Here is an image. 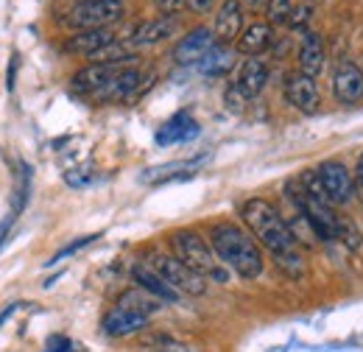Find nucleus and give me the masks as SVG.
Wrapping results in <instances>:
<instances>
[{
	"mask_svg": "<svg viewBox=\"0 0 363 352\" xmlns=\"http://www.w3.org/2000/svg\"><path fill=\"white\" fill-rule=\"evenodd\" d=\"M160 299H154L151 294H145V291H126L123 297H121V302H118V308H129V310H137V313H143V316H148L151 319V313H157L160 310Z\"/></svg>",
	"mask_w": 363,
	"mask_h": 352,
	"instance_id": "nucleus-22",
	"label": "nucleus"
},
{
	"mask_svg": "<svg viewBox=\"0 0 363 352\" xmlns=\"http://www.w3.org/2000/svg\"><path fill=\"white\" fill-rule=\"evenodd\" d=\"M316 176L330 199V204L341 207V204H350L352 196H355V185H352V174L347 171V165L335 163V160H327L316 168Z\"/></svg>",
	"mask_w": 363,
	"mask_h": 352,
	"instance_id": "nucleus-6",
	"label": "nucleus"
},
{
	"mask_svg": "<svg viewBox=\"0 0 363 352\" xmlns=\"http://www.w3.org/2000/svg\"><path fill=\"white\" fill-rule=\"evenodd\" d=\"M14 76H17V56H11V67L6 73V87L9 89H14Z\"/></svg>",
	"mask_w": 363,
	"mask_h": 352,
	"instance_id": "nucleus-34",
	"label": "nucleus"
},
{
	"mask_svg": "<svg viewBox=\"0 0 363 352\" xmlns=\"http://www.w3.org/2000/svg\"><path fill=\"white\" fill-rule=\"evenodd\" d=\"M311 14H313V11H311L308 3H305V6H294V9H291V17H288V26H291V28H305V26L311 23Z\"/></svg>",
	"mask_w": 363,
	"mask_h": 352,
	"instance_id": "nucleus-27",
	"label": "nucleus"
},
{
	"mask_svg": "<svg viewBox=\"0 0 363 352\" xmlns=\"http://www.w3.org/2000/svg\"><path fill=\"white\" fill-rule=\"evenodd\" d=\"M266 84H269V65L260 56H249L240 65V73H238L235 87L240 89L246 98H257L266 89Z\"/></svg>",
	"mask_w": 363,
	"mask_h": 352,
	"instance_id": "nucleus-17",
	"label": "nucleus"
},
{
	"mask_svg": "<svg viewBox=\"0 0 363 352\" xmlns=\"http://www.w3.org/2000/svg\"><path fill=\"white\" fill-rule=\"evenodd\" d=\"M151 3H154L157 11L165 14V17H177L182 9H184V0H151Z\"/></svg>",
	"mask_w": 363,
	"mask_h": 352,
	"instance_id": "nucleus-30",
	"label": "nucleus"
},
{
	"mask_svg": "<svg viewBox=\"0 0 363 352\" xmlns=\"http://www.w3.org/2000/svg\"><path fill=\"white\" fill-rule=\"evenodd\" d=\"M240 219L249 226L252 238L263 243V249L272 252V258L296 252V241L288 229V221L279 216V210L266 199H249L240 204Z\"/></svg>",
	"mask_w": 363,
	"mask_h": 352,
	"instance_id": "nucleus-2",
	"label": "nucleus"
},
{
	"mask_svg": "<svg viewBox=\"0 0 363 352\" xmlns=\"http://www.w3.org/2000/svg\"><path fill=\"white\" fill-rule=\"evenodd\" d=\"M274 45V28L269 23H252L249 28L240 31L238 37V53L243 56H260Z\"/></svg>",
	"mask_w": 363,
	"mask_h": 352,
	"instance_id": "nucleus-19",
	"label": "nucleus"
},
{
	"mask_svg": "<svg viewBox=\"0 0 363 352\" xmlns=\"http://www.w3.org/2000/svg\"><path fill=\"white\" fill-rule=\"evenodd\" d=\"M352 185H355V196L363 202V154L358 157V165H355V179H352Z\"/></svg>",
	"mask_w": 363,
	"mask_h": 352,
	"instance_id": "nucleus-33",
	"label": "nucleus"
},
{
	"mask_svg": "<svg viewBox=\"0 0 363 352\" xmlns=\"http://www.w3.org/2000/svg\"><path fill=\"white\" fill-rule=\"evenodd\" d=\"M204 163V157L201 160H184V163H171V165H160V168H148L145 174H143V182H151V185H160V182H168V179H174L177 171H184V174H190L193 168H199Z\"/></svg>",
	"mask_w": 363,
	"mask_h": 352,
	"instance_id": "nucleus-23",
	"label": "nucleus"
},
{
	"mask_svg": "<svg viewBox=\"0 0 363 352\" xmlns=\"http://www.w3.org/2000/svg\"><path fill=\"white\" fill-rule=\"evenodd\" d=\"M199 137V123L187 115V112H177L160 132H157V143L160 145H174V143H184Z\"/></svg>",
	"mask_w": 363,
	"mask_h": 352,
	"instance_id": "nucleus-20",
	"label": "nucleus"
},
{
	"mask_svg": "<svg viewBox=\"0 0 363 352\" xmlns=\"http://www.w3.org/2000/svg\"><path fill=\"white\" fill-rule=\"evenodd\" d=\"M28 193H31V168L23 163L20 165V185H17V202H14V216H20L26 210V202H28Z\"/></svg>",
	"mask_w": 363,
	"mask_h": 352,
	"instance_id": "nucleus-26",
	"label": "nucleus"
},
{
	"mask_svg": "<svg viewBox=\"0 0 363 352\" xmlns=\"http://www.w3.org/2000/svg\"><path fill=\"white\" fill-rule=\"evenodd\" d=\"M184 6L190 11H196V14H210L213 6H216V0H184Z\"/></svg>",
	"mask_w": 363,
	"mask_h": 352,
	"instance_id": "nucleus-31",
	"label": "nucleus"
},
{
	"mask_svg": "<svg viewBox=\"0 0 363 352\" xmlns=\"http://www.w3.org/2000/svg\"><path fill=\"white\" fill-rule=\"evenodd\" d=\"M285 101L294 106V109H299V112H316L318 104H321V95H318V87H316V79H311V76H305V73H291V76H285Z\"/></svg>",
	"mask_w": 363,
	"mask_h": 352,
	"instance_id": "nucleus-9",
	"label": "nucleus"
},
{
	"mask_svg": "<svg viewBox=\"0 0 363 352\" xmlns=\"http://www.w3.org/2000/svg\"><path fill=\"white\" fill-rule=\"evenodd\" d=\"M157 352H187L182 344H165V347H160Z\"/></svg>",
	"mask_w": 363,
	"mask_h": 352,
	"instance_id": "nucleus-37",
	"label": "nucleus"
},
{
	"mask_svg": "<svg viewBox=\"0 0 363 352\" xmlns=\"http://www.w3.org/2000/svg\"><path fill=\"white\" fill-rule=\"evenodd\" d=\"M101 3H123V0H101Z\"/></svg>",
	"mask_w": 363,
	"mask_h": 352,
	"instance_id": "nucleus-38",
	"label": "nucleus"
},
{
	"mask_svg": "<svg viewBox=\"0 0 363 352\" xmlns=\"http://www.w3.org/2000/svg\"><path fill=\"white\" fill-rule=\"evenodd\" d=\"M123 17V3H101V0H79L67 14L65 26L76 31H92V28H109Z\"/></svg>",
	"mask_w": 363,
	"mask_h": 352,
	"instance_id": "nucleus-4",
	"label": "nucleus"
},
{
	"mask_svg": "<svg viewBox=\"0 0 363 352\" xmlns=\"http://www.w3.org/2000/svg\"><path fill=\"white\" fill-rule=\"evenodd\" d=\"M145 324H148V316L129 308H112L104 316V333L112 336V339L135 336L140 330H145Z\"/></svg>",
	"mask_w": 363,
	"mask_h": 352,
	"instance_id": "nucleus-15",
	"label": "nucleus"
},
{
	"mask_svg": "<svg viewBox=\"0 0 363 352\" xmlns=\"http://www.w3.org/2000/svg\"><path fill=\"white\" fill-rule=\"evenodd\" d=\"M204 76H210V79H216V76H227L229 70L235 67V50L229 48V45H221L216 43L213 45V50L196 65Z\"/></svg>",
	"mask_w": 363,
	"mask_h": 352,
	"instance_id": "nucleus-21",
	"label": "nucleus"
},
{
	"mask_svg": "<svg viewBox=\"0 0 363 352\" xmlns=\"http://www.w3.org/2000/svg\"><path fill=\"white\" fill-rule=\"evenodd\" d=\"M269 0H240V6L243 9H252V11H257V9H263Z\"/></svg>",
	"mask_w": 363,
	"mask_h": 352,
	"instance_id": "nucleus-35",
	"label": "nucleus"
},
{
	"mask_svg": "<svg viewBox=\"0 0 363 352\" xmlns=\"http://www.w3.org/2000/svg\"><path fill=\"white\" fill-rule=\"evenodd\" d=\"M92 241H98V235H87V238H79L76 243H70V246H65L62 252H56L50 260H48V265H53V263H59L62 258H67V255H73V252H79V249H84V246H90Z\"/></svg>",
	"mask_w": 363,
	"mask_h": 352,
	"instance_id": "nucleus-28",
	"label": "nucleus"
},
{
	"mask_svg": "<svg viewBox=\"0 0 363 352\" xmlns=\"http://www.w3.org/2000/svg\"><path fill=\"white\" fill-rule=\"evenodd\" d=\"M70 350H73V344H70L67 339L56 336V339H50V341H48V350L45 352H70Z\"/></svg>",
	"mask_w": 363,
	"mask_h": 352,
	"instance_id": "nucleus-32",
	"label": "nucleus"
},
{
	"mask_svg": "<svg viewBox=\"0 0 363 352\" xmlns=\"http://www.w3.org/2000/svg\"><path fill=\"white\" fill-rule=\"evenodd\" d=\"M224 101H227V106L232 109V112H243V104H246L249 98H246V95H243L240 89L235 87V84H229V87H227V95H224Z\"/></svg>",
	"mask_w": 363,
	"mask_h": 352,
	"instance_id": "nucleus-29",
	"label": "nucleus"
},
{
	"mask_svg": "<svg viewBox=\"0 0 363 352\" xmlns=\"http://www.w3.org/2000/svg\"><path fill=\"white\" fill-rule=\"evenodd\" d=\"M140 92H143V73L132 65H123L95 98L98 101H129V98H137Z\"/></svg>",
	"mask_w": 363,
	"mask_h": 352,
	"instance_id": "nucleus-11",
	"label": "nucleus"
},
{
	"mask_svg": "<svg viewBox=\"0 0 363 352\" xmlns=\"http://www.w3.org/2000/svg\"><path fill=\"white\" fill-rule=\"evenodd\" d=\"M129 62H135V56L132 59H123V62H90L87 67H82L76 76H73V87L76 92H84V95H98L101 89L109 84V79L123 67V65H129Z\"/></svg>",
	"mask_w": 363,
	"mask_h": 352,
	"instance_id": "nucleus-8",
	"label": "nucleus"
},
{
	"mask_svg": "<svg viewBox=\"0 0 363 352\" xmlns=\"http://www.w3.org/2000/svg\"><path fill=\"white\" fill-rule=\"evenodd\" d=\"M321 70H324V43L316 31H305L299 43V73L316 79Z\"/></svg>",
	"mask_w": 363,
	"mask_h": 352,
	"instance_id": "nucleus-18",
	"label": "nucleus"
},
{
	"mask_svg": "<svg viewBox=\"0 0 363 352\" xmlns=\"http://www.w3.org/2000/svg\"><path fill=\"white\" fill-rule=\"evenodd\" d=\"M243 31V6L240 0H224L218 6V14H216V23H213V34H216V43L232 45Z\"/></svg>",
	"mask_w": 363,
	"mask_h": 352,
	"instance_id": "nucleus-13",
	"label": "nucleus"
},
{
	"mask_svg": "<svg viewBox=\"0 0 363 352\" xmlns=\"http://www.w3.org/2000/svg\"><path fill=\"white\" fill-rule=\"evenodd\" d=\"M171 255L182 260L187 268H193L196 274H201L204 280H213V282H227V268L224 263H218L213 246L196 232V229H177L171 235Z\"/></svg>",
	"mask_w": 363,
	"mask_h": 352,
	"instance_id": "nucleus-3",
	"label": "nucleus"
},
{
	"mask_svg": "<svg viewBox=\"0 0 363 352\" xmlns=\"http://www.w3.org/2000/svg\"><path fill=\"white\" fill-rule=\"evenodd\" d=\"M115 43V31L112 28H92V31H76L65 40L67 53H79V56H95L98 50H104L106 45Z\"/></svg>",
	"mask_w": 363,
	"mask_h": 352,
	"instance_id": "nucleus-16",
	"label": "nucleus"
},
{
	"mask_svg": "<svg viewBox=\"0 0 363 352\" xmlns=\"http://www.w3.org/2000/svg\"><path fill=\"white\" fill-rule=\"evenodd\" d=\"M216 45V34L204 26L187 31L179 43L174 45V62L182 65V67H190V65H199Z\"/></svg>",
	"mask_w": 363,
	"mask_h": 352,
	"instance_id": "nucleus-7",
	"label": "nucleus"
},
{
	"mask_svg": "<svg viewBox=\"0 0 363 352\" xmlns=\"http://www.w3.org/2000/svg\"><path fill=\"white\" fill-rule=\"evenodd\" d=\"M132 280H135V285L140 291H145V294H151L154 299H160V302H179L182 294H177L154 268L151 263H137L132 265Z\"/></svg>",
	"mask_w": 363,
	"mask_h": 352,
	"instance_id": "nucleus-14",
	"label": "nucleus"
},
{
	"mask_svg": "<svg viewBox=\"0 0 363 352\" xmlns=\"http://www.w3.org/2000/svg\"><path fill=\"white\" fill-rule=\"evenodd\" d=\"M291 0H269L266 3V23L269 26H288V17H291Z\"/></svg>",
	"mask_w": 363,
	"mask_h": 352,
	"instance_id": "nucleus-25",
	"label": "nucleus"
},
{
	"mask_svg": "<svg viewBox=\"0 0 363 352\" xmlns=\"http://www.w3.org/2000/svg\"><path fill=\"white\" fill-rule=\"evenodd\" d=\"M151 268L182 297H204L207 294V280L201 274H196L193 268H187L182 260H177L174 255H154Z\"/></svg>",
	"mask_w": 363,
	"mask_h": 352,
	"instance_id": "nucleus-5",
	"label": "nucleus"
},
{
	"mask_svg": "<svg viewBox=\"0 0 363 352\" xmlns=\"http://www.w3.org/2000/svg\"><path fill=\"white\" fill-rule=\"evenodd\" d=\"M210 246L216 258L243 280H257L266 268L260 243L232 221H221L210 229Z\"/></svg>",
	"mask_w": 363,
	"mask_h": 352,
	"instance_id": "nucleus-1",
	"label": "nucleus"
},
{
	"mask_svg": "<svg viewBox=\"0 0 363 352\" xmlns=\"http://www.w3.org/2000/svg\"><path fill=\"white\" fill-rule=\"evenodd\" d=\"M11 216H9V219L3 221V224H0V246H3V241H6V235H9V229H11Z\"/></svg>",
	"mask_w": 363,
	"mask_h": 352,
	"instance_id": "nucleus-36",
	"label": "nucleus"
},
{
	"mask_svg": "<svg viewBox=\"0 0 363 352\" xmlns=\"http://www.w3.org/2000/svg\"><path fill=\"white\" fill-rule=\"evenodd\" d=\"M177 28H179V20L177 17H154V20H145V23H140L135 31H132V37H129V45L132 48H151V45H160L165 43V40H171L174 34H177Z\"/></svg>",
	"mask_w": 363,
	"mask_h": 352,
	"instance_id": "nucleus-12",
	"label": "nucleus"
},
{
	"mask_svg": "<svg viewBox=\"0 0 363 352\" xmlns=\"http://www.w3.org/2000/svg\"><path fill=\"white\" fill-rule=\"evenodd\" d=\"M333 92L335 98L344 104V106H352L363 98V70L350 62V59H341L335 65V73H333Z\"/></svg>",
	"mask_w": 363,
	"mask_h": 352,
	"instance_id": "nucleus-10",
	"label": "nucleus"
},
{
	"mask_svg": "<svg viewBox=\"0 0 363 352\" xmlns=\"http://www.w3.org/2000/svg\"><path fill=\"white\" fill-rule=\"evenodd\" d=\"M274 263H277V268H279L288 280H302V277H305V260H302L299 249L291 252V255H279V258H274Z\"/></svg>",
	"mask_w": 363,
	"mask_h": 352,
	"instance_id": "nucleus-24",
	"label": "nucleus"
}]
</instances>
